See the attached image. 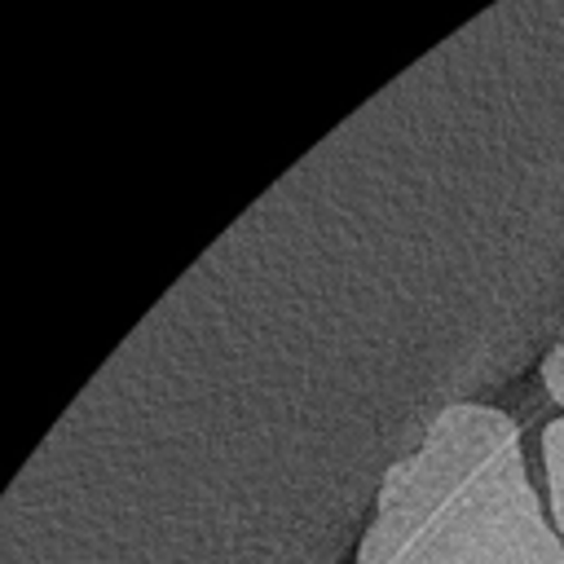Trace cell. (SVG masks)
Here are the masks:
<instances>
[{"label":"cell","mask_w":564,"mask_h":564,"mask_svg":"<svg viewBox=\"0 0 564 564\" xmlns=\"http://www.w3.org/2000/svg\"><path fill=\"white\" fill-rule=\"evenodd\" d=\"M542 463H546V489H551V516L564 538V419L546 423L542 432Z\"/></svg>","instance_id":"7a4b0ae2"},{"label":"cell","mask_w":564,"mask_h":564,"mask_svg":"<svg viewBox=\"0 0 564 564\" xmlns=\"http://www.w3.org/2000/svg\"><path fill=\"white\" fill-rule=\"evenodd\" d=\"M542 383H546V392L564 405V344L546 352V361H542Z\"/></svg>","instance_id":"3957f363"},{"label":"cell","mask_w":564,"mask_h":564,"mask_svg":"<svg viewBox=\"0 0 564 564\" xmlns=\"http://www.w3.org/2000/svg\"><path fill=\"white\" fill-rule=\"evenodd\" d=\"M357 564H564L520 427L494 405H445L388 467Z\"/></svg>","instance_id":"6da1fadb"}]
</instances>
